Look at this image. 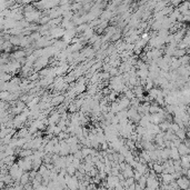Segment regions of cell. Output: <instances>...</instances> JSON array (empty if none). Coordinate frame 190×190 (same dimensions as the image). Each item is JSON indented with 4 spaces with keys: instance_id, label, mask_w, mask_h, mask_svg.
<instances>
[{
    "instance_id": "6da1fadb",
    "label": "cell",
    "mask_w": 190,
    "mask_h": 190,
    "mask_svg": "<svg viewBox=\"0 0 190 190\" xmlns=\"http://www.w3.org/2000/svg\"><path fill=\"white\" fill-rule=\"evenodd\" d=\"M176 184L178 185L179 189H188V188H189V185H190L189 178H187L186 176L181 175L179 178L176 179Z\"/></svg>"
},
{
    "instance_id": "7a4b0ae2",
    "label": "cell",
    "mask_w": 190,
    "mask_h": 190,
    "mask_svg": "<svg viewBox=\"0 0 190 190\" xmlns=\"http://www.w3.org/2000/svg\"><path fill=\"white\" fill-rule=\"evenodd\" d=\"M65 96L64 95H57V96H54V97H52V98H51V101H50V102H51V106H52V107H57V106H59L60 104H62V102H64V101H65Z\"/></svg>"
},
{
    "instance_id": "3957f363",
    "label": "cell",
    "mask_w": 190,
    "mask_h": 190,
    "mask_svg": "<svg viewBox=\"0 0 190 190\" xmlns=\"http://www.w3.org/2000/svg\"><path fill=\"white\" fill-rule=\"evenodd\" d=\"M78 184H79V179H78L75 175L71 176L70 179L68 180V182H67V188H70V189H77V188H78Z\"/></svg>"
},
{
    "instance_id": "277c9868",
    "label": "cell",
    "mask_w": 190,
    "mask_h": 190,
    "mask_svg": "<svg viewBox=\"0 0 190 190\" xmlns=\"http://www.w3.org/2000/svg\"><path fill=\"white\" fill-rule=\"evenodd\" d=\"M61 118V115H60L58 111H55V112H52L51 115L48 117V121H49V125H57L58 124V121L60 120Z\"/></svg>"
},
{
    "instance_id": "5b68a950",
    "label": "cell",
    "mask_w": 190,
    "mask_h": 190,
    "mask_svg": "<svg viewBox=\"0 0 190 190\" xmlns=\"http://www.w3.org/2000/svg\"><path fill=\"white\" fill-rule=\"evenodd\" d=\"M177 149H178V152H179L180 157H181V156H184V155H188V154L190 152L189 147H187L184 142H181V144L177 147Z\"/></svg>"
},
{
    "instance_id": "8992f818",
    "label": "cell",
    "mask_w": 190,
    "mask_h": 190,
    "mask_svg": "<svg viewBox=\"0 0 190 190\" xmlns=\"http://www.w3.org/2000/svg\"><path fill=\"white\" fill-rule=\"evenodd\" d=\"M169 158L172 160H178L180 159V155L178 152L177 147H170V152H169Z\"/></svg>"
},
{
    "instance_id": "52a82bcc",
    "label": "cell",
    "mask_w": 190,
    "mask_h": 190,
    "mask_svg": "<svg viewBox=\"0 0 190 190\" xmlns=\"http://www.w3.org/2000/svg\"><path fill=\"white\" fill-rule=\"evenodd\" d=\"M158 92H159V89H158V88H155V87H152L151 89H149L148 91H147V95L149 96L150 99L154 101V100L156 99V97L158 96Z\"/></svg>"
},
{
    "instance_id": "ba28073f",
    "label": "cell",
    "mask_w": 190,
    "mask_h": 190,
    "mask_svg": "<svg viewBox=\"0 0 190 190\" xmlns=\"http://www.w3.org/2000/svg\"><path fill=\"white\" fill-rule=\"evenodd\" d=\"M151 169H154V171H155L156 174L159 175V174L162 172V169H164V168H162V165H161L160 162H158V161H154V162H152V168H151Z\"/></svg>"
},
{
    "instance_id": "9c48e42d",
    "label": "cell",
    "mask_w": 190,
    "mask_h": 190,
    "mask_svg": "<svg viewBox=\"0 0 190 190\" xmlns=\"http://www.w3.org/2000/svg\"><path fill=\"white\" fill-rule=\"evenodd\" d=\"M137 182L140 185V187H141V189H144V188H146V182H147V176L146 175H142L141 177H140L139 179L137 180Z\"/></svg>"
},
{
    "instance_id": "30bf717a",
    "label": "cell",
    "mask_w": 190,
    "mask_h": 190,
    "mask_svg": "<svg viewBox=\"0 0 190 190\" xmlns=\"http://www.w3.org/2000/svg\"><path fill=\"white\" fill-rule=\"evenodd\" d=\"M146 131H147V128H145V127H141V126L135 127V132L137 134V135L142 136L144 134H146Z\"/></svg>"
},
{
    "instance_id": "8fae6325",
    "label": "cell",
    "mask_w": 190,
    "mask_h": 190,
    "mask_svg": "<svg viewBox=\"0 0 190 190\" xmlns=\"http://www.w3.org/2000/svg\"><path fill=\"white\" fill-rule=\"evenodd\" d=\"M66 170H67V174H68V175L74 176V175H75V172H76V170H77V169H76L75 167H74V166L70 164V165L66 166Z\"/></svg>"
},
{
    "instance_id": "7c38bea8",
    "label": "cell",
    "mask_w": 190,
    "mask_h": 190,
    "mask_svg": "<svg viewBox=\"0 0 190 190\" xmlns=\"http://www.w3.org/2000/svg\"><path fill=\"white\" fill-rule=\"evenodd\" d=\"M32 152H34V150L32 149H24L21 152H20V157H22V158L29 157V156L32 155Z\"/></svg>"
},
{
    "instance_id": "4fadbf2b",
    "label": "cell",
    "mask_w": 190,
    "mask_h": 190,
    "mask_svg": "<svg viewBox=\"0 0 190 190\" xmlns=\"http://www.w3.org/2000/svg\"><path fill=\"white\" fill-rule=\"evenodd\" d=\"M178 60H179L180 65H188V61H189V56L184 55L182 57H179V58H178Z\"/></svg>"
},
{
    "instance_id": "5bb4252c",
    "label": "cell",
    "mask_w": 190,
    "mask_h": 190,
    "mask_svg": "<svg viewBox=\"0 0 190 190\" xmlns=\"http://www.w3.org/2000/svg\"><path fill=\"white\" fill-rule=\"evenodd\" d=\"M125 97H127V98H128L129 100H131L132 98H135L136 96H135V94H134V91L128 88V89L125 91Z\"/></svg>"
},
{
    "instance_id": "9a60e30c",
    "label": "cell",
    "mask_w": 190,
    "mask_h": 190,
    "mask_svg": "<svg viewBox=\"0 0 190 190\" xmlns=\"http://www.w3.org/2000/svg\"><path fill=\"white\" fill-rule=\"evenodd\" d=\"M117 97H118V92L112 91V92H110L109 96H108V99H109L110 101H115V100H117Z\"/></svg>"
},
{
    "instance_id": "2e32d148",
    "label": "cell",
    "mask_w": 190,
    "mask_h": 190,
    "mask_svg": "<svg viewBox=\"0 0 190 190\" xmlns=\"http://www.w3.org/2000/svg\"><path fill=\"white\" fill-rule=\"evenodd\" d=\"M80 162H81V160H80V159H77V158H75V157H74V160H72V162H71V165L74 166V167H75L76 169H77V168L79 167Z\"/></svg>"
},
{
    "instance_id": "e0dca14e",
    "label": "cell",
    "mask_w": 190,
    "mask_h": 190,
    "mask_svg": "<svg viewBox=\"0 0 190 190\" xmlns=\"http://www.w3.org/2000/svg\"><path fill=\"white\" fill-rule=\"evenodd\" d=\"M39 79V74L36 71L34 75H31V76H29V80L30 81H37V80Z\"/></svg>"
},
{
    "instance_id": "ac0fdd59",
    "label": "cell",
    "mask_w": 190,
    "mask_h": 190,
    "mask_svg": "<svg viewBox=\"0 0 190 190\" xmlns=\"http://www.w3.org/2000/svg\"><path fill=\"white\" fill-rule=\"evenodd\" d=\"M62 131V129H61V127H59L58 125L55 126V128H54V136H58Z\"/></svg>"
},
{
    "instance_id": "d6986e66",
    "label": "cell",
    "mask_w": 190,
    "mask_h": 190,
    "mask_svg": "<svg viewBox=\"0 0 190 190\" xmlns=\"http://www.w3.org/2000/svg\"><path fill=\"white\" fill-rule=\"evenodd\" d=\"M10 79V76L7 75V74H4V72H0V80L2 81H7V80Z\"/></svg>"
},
{
    "instance_id": "ffe728a7",
    "label": "cell",
    "mask_w": 190,
    "mask_h": 190,
    "mask_svg": "<svg viewBox=\"0 0 190 190\" xmlns=\"http://www.w3.org/2000/svg\"><path fill=\"white\" fill-rule=\"evenodd\" d=\"M72 155H74V157H75V158H77V159L82 160V154H81V150H80V149L77 150L75 154H72Z\"/></svg>"
},
{
    "instance_id": "44dd1931",
    "label": "cell",
    "mask_w": 190,
    "mask_h": 190,
    "mask_svg": "<svg viewBox=\"0 0 190 190\" xmlns=\"http://www.w3.org/2000/svg\"><path fill=\"white\" fill-rule=\"evenodd\" d=\"M34 0H21V2L24 4V5H28V4H30V2H32Z\"/></svg>"
}]
</instances>
